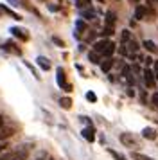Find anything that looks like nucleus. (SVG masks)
<instances>
[{"label":"nucleus","mask_w":158,"mask_h":160,"mask_svg":"<svg viewBox=\"0 0 158 160\" xmlns=\"http://www.w3.org/2000/svg\"><path fill=\"white\" fill-rule=\"evenodd\" d=\"M88 58H90L92 63H101V61H99V54H97V52H90V54H88Z\"/></svg>","instance_id":"nucleus-17"},{"label":"nucleus","mask_w":158,"mask_h":160,"mask_svg":"<svg viewBox=\"0 0 158 160\" xmlns=\"http://www.w3.org/2000/svg\"><path fill=\"white\" fill-rule=\"evenodd\" d=\"M108 153H110L111 157H115V158H117V160H128V158H126V157H122V155H119V153H117V151H111V149H108Z\"/></svg>","instance_id":"nucleus-20"},{"label":"nucleus","mask_w":158,"mask_h":160,"mask_svg":"<svg viewBox=\"0 0 158 160\" xmlns=\"http://www.w3.org/2000/svg\"><path fill=\"white\" fill-rule=\"evenodd\" d=\"M4 148H6V146H2V144H0V151H2V149H4Z\"/></svg>","instance_id":"nucleus-28"},{"label":"nucleus","mask_w":158,"mask_h":160,"mask_svg":"<svg viewBox=\"0 0 158 160\" xmlns=\"http://www.w3.org/2000/svg\"><path fill=\"white\" fill-rule=\"evenodd\" d=\"M11 32H13L16 38H20V40H27V38H29L27 34H25V31L18 29V27H13V29H11Z\"/></svg>","instance_id":"nucleus-9"},{"label":"nucleus","mask_w":158,"mask_h":160,"mask_svg":"<svg viewBox=\"0 0 158 160\" xmlns=\"http://www.w3.org/2000/svg\"><path fill=\"white\" fill-rule=\"evenodd\" d=\"M2 11H4V13H7V15H11L14 18V20H22V16L20 15H16V13H13V11H11V9H7L6 6H2Z\"/></svg>","instance_id":"nucleus-15"},{"label":"nucleus","mask_w":158,"mask_h":160,"mask_svg":"<svg viewBox=\"0 0 158 160\" xmlns=\"http://www.w3.org/2000/svg\"><path fill=\"white\" fill-rule=\"evenodd\" d=\"M135 16H136V18H144V16H146V8L138 6V8L135 9Z\"/></svg>","instance_id":"nucleus-14"},{"label":"nucleus","mask_w":158,"mask_h":160,"mask_svg":"<svg viewBox=\"0 0 158 160\" xmlns=\"http://www.w3.org/2000/svg\"><path fill=\"white\" fill-rule=\"evenodd\" d=\"M153 72H155V78L158 79V63H155V70H153Z\"/></svg>","instance_id":"nucleus-27"},{"label":"nucleus","mask_w":158,"mask_h":160,"mask_svg":"<svg viewBox=\"0 0 158 160\" xmlns=\"http://www.w3.org/2000/svg\"><path fill=\"white\" fill-rule=\"evenodd\" d=\"M81 15H83V18H86V20H93V18H95V11L85 9V11H81Z\"/></svg>","instance_id":"nucleus-12"},{"label":"nucleus","mask_w":158,"mask_h":160,"mask_svg":"<svg viewBox=\"0 0 158 160\" xmlns=\"http://www.w3.org/2000/svg\"><path fill=\"white\" fill-rule=\"evenodd\" d=\"M142 78H144V83H146V87H147V88L155 87V79H156V78H155V72H153L151 68H146V70H144Z\"/></svg>","instance_id":"nucleus-1"},{"label":"nucleus","mask_w":158,"mask_h":160,"mask_svg":"<svg viewBox=\"0 0 158 160\" xmlns=\"http://www.w3.org/2000/svg\"><path fill=\"white\" fill-rule=\"evenodd\" d=\"M36 63H38V65L42 67L43 70H49V68H50L49 59H47V58H43V56H38V58H36Z\"/></svg>","instance_id":"nucleus-6"},{"label":"nucleus","mask_w":158,"mask_h":160,"mask_svg":"<svg viewBox=\"0 0 158 160\" xmlns=\"http://www.w3.org/2000/svg\"><path fill=\"white\" fill-rule=\"evenodd\" d=\"M111 67H113V59L108 58V59H104V61L101 63V70H102V72H110V70H111Z\"/></svg>","instance_id":"nucleus-8"},{"label":"nucleus","mask_w":158,"mask_h":160,"mask_svg":"<svg viewBox=\"0 0 158 160\" xmlns=\"http://www.w3.org/2000/svg\"><path fill=\"white\" fill-rule=\"evenodd\" d=\"M122 42L126 43V42H131V34H129V31H124L122 32Z\"/></svg>","instance_id":"nucleus-21"},{"label":"nucleus","mask_w":158,"mask_h":160,"mask_svg":"<svg viewBox=\"0 0 158 160\" xmlns=\"http://www.w3.org/2000/svg\"><path fill=\"white\" fill-rule=\"evenodd\" d=\"M56 74H57V85H59L61 88H65V90H68L70 87L67 85V79H65V70L63 68H57Z\"/></svg>","instance_id":"nucleus-3"},{"label":"nucleus","mask_w":158,"mask_h":160,"mask_svg":"<svg viewBox=\"0 0 158 160\" xmlns=\"http://www.w3.org/2000/svg\"><path fill=\"white\" fill-rule=\"evenodd\" d=\"M76 29H77V31H85V22H81V20H79V22L76 23Z\"/></svg>","instance_id":"nucleus-25"},{"label":"nucleus","mask_w":158,"mask_h":160,"mask_svg":"<svg viewBox=\"0 0 158 160\" xmlns=\"http://www.w3.org/2000/svg\"><path fill=\"white\" fill-rule=\"evenodd\" d=\"M113 23H115V13H106V25L113 27Z\"/></svg>","instance_id":"nucleus-13"},{"label":"nucleus","mask_w":158,"mask_h":160,"mask_svg":"<svg viewBox=\"0 0 158 160\" xmlns=\"http://www.w3.org/2000/svg\"><path fill=\"white\" fill-rule=\"evenodd\" d=\"M0 160H20V158H18L14 153H9V155H6V157H2Z\"/></svg>","instance_id":"nucleus-22"},{"label":"nucleus","mask_w":158,"mask_h":160,"mask_svg":"<svg viewBox=\"0 0 158 160\" xmlns=\"http://www.w3.org/2000/svg\"><path fill=\"white\" fill-rule=\"evenodd\" d=\"M151 101H153V104L158 108V92H156V94H153V99H151Z\"/></svg>","instance_id":"nucleus-26"},{"label":"nucleus","mask_w":158,"mask_h":160,"mask_svg":"<svg viewBox=\"0 0 158 160\" xmlns=\"http://www.w3.org/2000/svg\"><path fill=\"white\" fill-rule=\"evenodd\" d=\"M144 47H146V49H147V51H149V52H153V51H155V49H156V45L153 43L151 40H146V42H144Z\"/></svg>","instance_id":"nucleus-16"},{"label":"nucleus","mask_w":158,"mask_h":160,"mask_svg":"<svg viewBox=\"0 0 158 160\" xmlns=\"http://www.w3.org/2000/svg\"><path fill=\"white\" fill-rule=\"evenodd\" d=\"M122 76H124V78L128 79V83H129V85H133V83H135V79H133V76H131V70H129V67H126V68L122 70Z\"/></svg>","instance_id":"nucleus-10"},{"label":"nucleus","mask_w":158,"mask_h":160,"mask_svg":"<svg viewBox=\"0 0 158 160\" xmlns=\"http://www.w3.org/2000/svg\"><path fill=\"white\" fill-rule=\"evenodd\" d=\"M86 99H88L90 102H95L97 101V95L93 94V92H88V94H86Z\"/></svg>","instance_id":"nucleus-23"},{"label":"nucleus","mask_w":158,"mask_h":160,"mask_svg":"<svg viewBox=\"0 0 158 160\" xmlns=\"http://www.w3.org/2000/svg\"><path fill=\"white\" fill-rule=\"evenodd\" d=\"M115 52V43L113 42H110V45L106 47V51L102 52V56H106V58H111V54Z\"/></svg>","instance_id":"nucleus-11"},{"label":"nucleus","mask_w":158,"mask_h":160,"mask_svg":"<svg viewBox=\"0 0 158 160\" xmlns=\"http://www.w3.org/2000/svg\"><path fill=\"white\" fill-rule=\"evenodd\" d=\"M142 137L147 138V140H155V138H156V131L153 130V128H144L142 130Z\"/></svg>","instance_id":"nucleus-5"},{"label":"nucleus","mask_w":158,"mask_h":160,"mask_svg":"<svg viewBox=\"0 0 158 160\" xmlns=\"http://www.w3.org/2000/svg\"><path fill=\"white\" fill-rule=\"evenodd\" d=\"M81 135H83V137H85L88 142H93V140H95V135H93V128H92V126H88V128H83Z\"/></svg>","instance_id":"nucleus-4"},{"label":"nucleus","mask_w":158,"mask_h":160,"mask_svg":"<svg viewBox=\"0 0 158 160\" xmlns=\"http://www.w3.org/2000/svg\"><path fill=\"white\" fill-rule=\"evenodd\" d=\"M108 45H110V40H99V42H95V43H93V52L102 54V52L106 51Z\"/></svg>","instance_id":"nucleus-2"},{"label":"nucleus","mask_w":158,"mask_h":160,"mask_svg":"<svg viewBox=\"0 0 158 160\" xmlns=\"http://www.w3.org/2000/svg\"><path fill=\"white\" fill-rule=\"evenodd\" d=\"M59 102H61V106H63V108H70V106H72V101L68 99V97H63Z\"/></svg>","instance_id":"nucleus-19"},{"label":"nucleus","mask_w":158,"mask_h":160,"mask_svg":"<svg viewBox=\"0 0 158 160\" xmlns=\"http://www.w3.org/2000/svg\"><path fill=\"white\" fill-rule=\"evenodd\" d=\"M2 122H4V121H2V117H0V126H2Z\"/></svg>","instance_id":"nucleus-29"},{"label":"nucleus","mask_w":158,"mask_h":160,"mask_svg":"<svg viewBox=\"0 0 158 160\" xmlns=\"http://www.w3.org/2000/svg\"><path fill=\"white\" fill-rule=\"evenodd\" d=\"M133 158H135V160H155V158H151V157L140 155V153H133Z\"/></svg>","instance_id":"nucleus-18"},{"label":"nucleus","mask_w":158,"mask_h":160,"mask_svg":"<svg viewBox=\"0 0 158 160\" xmlns=\"http://www.w3.org/2000/svg\"><path fill=\"white\" fill-rule=\"evenodd\" d=\"M121 142L122 144H128V146H135V138L131 137L129 133H122L121 135Z\"/></svg>","instance_id":"nucleus-7"},{"label":"nucleus","mask_w":158,"mask_h":160,"mask_svg":"<svg viewBox=\"0 0 158 160\" xmlns=\"http://www.w3.org/2000/svg\"><path fill=\"white\" fill-rule=\"evenodd\" d=\"M102 34H104V36H110V34H113V27L106 25V27H104V31H102Z\"/></svg>","instance_id":"nucleus-24"}]
</instances>
